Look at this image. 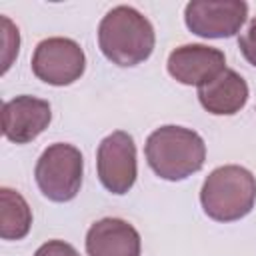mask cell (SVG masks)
I'll return each mask as SVG.
<instances>
[{"instance_id":"obj_1","label":"cell","mask_w":256,"mask_h":256,"mask_svg":"<svg viewBox=\"0 0 256 256\" xmlns=\"http://www.w3.org/2000/svg\"><path fill=\"white\" fill-rule=\"evenodd\" d=\"M156 44L154 26L132 6H116L98 24V46L116 66H136L150 58Z\"/></svg>"},{"instance_id":"obj_2","label":"cell","mask_w":256,"mask_h":256,"mask_svg":"<svg viewBox=\"0 0 256 256\" xmlns=\"http://www.w3.org/2000/svg\"><path fill=\"white\" fill-rule=\"evenodd\" d=\"M144 154L156 176L176 182L192 176L204 166L206 144L192 128L166 124L146 138Z\"/></svg>"},{"instance_id":"obj_3","label":"cell","mask_w":256,"mask_h":256,"mask_svg":"<svg viewBox=\"0 0 256 256\" xmlns=\"http://www.w3.org/2000/svg\"><path fill=\"white\" fill-rule=\"evenodd\" d=\"M200 204L216 222H236L248 216L256 204V178L238 164L214 168L200 190Z\"/></svg>"},{"instance_id":"obj_4","label":"cell","mask_w":256,"mask_h":256,"mask_svg":"<svg viewBox=\"0 0 256 256\" xmlns=\"http://www.w3.org/2000/svg\"><path fill=\"white\" fill-rule=\"evenodd\" d=\"M84 160L76 146L66 142L50 144L38 158L34 178L40 192L52 202L76 198L82 186Z\"/></svg>"},{"instance_id":"obj_5","label":"cell","mask_w":256,"mask_h":256,"mask_svg":"<svg viewBox=\"0 0 256 256\" xmlns=\"http://www.w3.org/2000/svg\"><path fill=\"white\" fill-rule=\"evenodd\" d=\"M86 70V54L72 38L52 36L36 44L32 54V72L50 86H68Z\"/></svg>"},{"instance_id":"obj_6","label":"cell","mask_w":256,"mask_h":256,"mask_svg":"<svg viewBox=\"0 0 256 256\" xmlns=\"http://www.w3.org/2000/svg\"><path fill=\"white\" fill-rule=\"evenodd\" d=\"M96 170L102 186L108 192L126 194L134 186L138 174L134 138L124 130L108 134L98 144Z\"/></svg>"},{"instance_id":"obj_7","label":"cell","mask_w":256,"mask_h":256,"mask_svg":"<svg viewBox=\"0 0 256 256\" xmlns=\"http://www.w3.org/2000/svg\"><path fill=\"white\" fill-rule=\"evenodd\" d=\"M248 16L242 0H192L184 8L188 30L200 38H230L240 32Z\"/></svg>"},{"instance_id":"obj_8","label":"cell","mask_w":256,"mask_h":256,"mask_svg":"<svg viewBox=\"0 0 256 256\" xmlns=\"http://www.w3.org/2000/svg\"><path fill=\"white\" fill-rule=\"evenodd\" d=\"M50 104L36 96H16L2 104V134L16 144H28L50 124Z\"/></svg>"},{"instance_id":"obj_9","label":"cell","mask_w":256,"mask_h":256,"mask_svg":"<svg viewBox=\"0 0 256 256\" xmlns=\"http://www.w3.org/2000/svg\"><path fill=\"white\" fill-rule=\"evenodd\" d=\"M166 68L176 82L202 86L226 68V56L222 50L206 44H184L170 52Z\"/></svg>"},{"instance_id":"obj_10","label":"cell","mask_w":256,"mask_h":256,"mask_svg":"<svg viewBox=\"0 0 256 256\" xmlns=\"http://www.w3.org/2000/svg\"><path fill=\"white\" fill-rule=\"evenodd\" d=\"M140 250L138 230L122 218L96 220L86 232L88 256H140Z\"/></svg>"},{"instance_id":"obj_11","label":"cell","mask_w":256,"mask_h":256,"mask_svg":"<svg viewBox=\"0 0 256 256\" xmlns=\"http://www.w3.org/2000/svg\"><path fill=\"white\" fill-rule=\"evenodd\" d=\"M198 100L202 108L216 116H232L248 102V84L232 68H224L212 80L198 86Z\"/></svg>"},{"instance_id":"obj_12","label":"cell","mask_w":256,"mask_h":256,"mask_svg":"<svg viewBox=\"0 0 256 256\" xmlns=\"http://www.w3.org/2000/svg\"><path fill=\"white\" fill-rule=\"evenodd\" d=\"M32 228V210L24 196L8 186L0 188V236L2 240H22Z\"/></svg>"},{"instance_id":"obj_13","label":"cell","mask_w":256,"mask_h":256,"mask_svg":"<svg viewBox=\"0 0 256 256\" xmlns=\"http://www.w3.org/2000/svg\"><path fill=\"white\" fill-rule=\"evenodd\" d=\"M2 26H4V32H2V44H4V50H2V62H4L2 74H4L10 68L14 56H18L20 34H18V28H14V24L6 16H2Z\"/></svg>"},{"instance_id":"obj_14","label":"cell","mask_w":256,"mask_h":256,"mask_svg":"<svg viewBox=\"0 0 256 256\" xmlns=\"http://www.w3.org/2000/svg\"><path fill=\"white\" fill-rule=\"evenodd\" d=\"M238 48H240L242 56L246 58V62L256 68V18H252V22L248 24V28L240 34Z\"/></svg>"},{"instance_id":"obj_15","label":"cell","mask_w":256,"mask_h":256,"mask_svg":"<svg viewBox=\"0 0 256 256\" xmlns=\"http://www.w3.org/2000/svg\"><path fill=\"white\" fill-rule=\"evenodd\" d=\"M34 256H80V254L72 244L64 240H48L34 252Z\"/></svg>"}]
</instances>
